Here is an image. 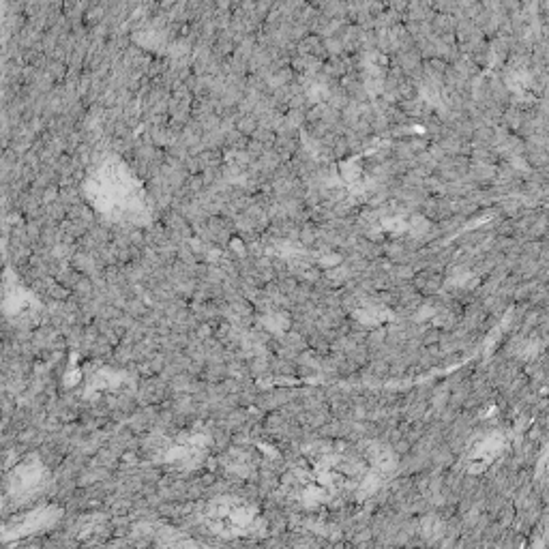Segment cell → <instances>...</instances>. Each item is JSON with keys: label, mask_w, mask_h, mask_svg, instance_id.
Returning <instances> with one entry per match:
<instances>
[{"label": "cell", "mask_w": 549, "mask_h": 549, "mask_svg": "<svg viewBox=\"0 0 549 549\" xmlns=\"http://www.w3.org/2000/svg\"><path fill=\"white\" fill-rule=\"evenodd\" d=\"M254 517L256 515L243 502L224 498L211 504L209 513H206V522L219 534H241V530H247L254 524Z\"/></svg>", "instance_id": "1"}]
</instances>
